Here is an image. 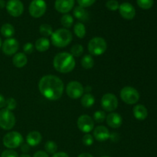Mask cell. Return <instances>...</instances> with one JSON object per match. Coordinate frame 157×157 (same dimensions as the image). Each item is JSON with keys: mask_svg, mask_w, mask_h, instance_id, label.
Instances as JSON below:
<instances>
[{"mask_svg": "<svg viewBox=\"0 0 157 157\" xmlns=\"http://www.w3.org/2000/svg\"><path fill=\"white\" fill-rule=\"evenodd\" d=\"M39 91L46 99L57 101L61 98L64 86L63 81L55 75H45L38 83Z\"/></svg>", "mask_w": 157, "mask_h": 157, "instance_id": "6da1fadb", "label": "cell"}, {"mask_svg": "<svg viewBox=\"0 0 157 157\" xmlns=\"http://www.w3.org/2000/svg\"><path fill=\"white\" fill-rule=\"evenodd\" d=\"M75 58L67 52H61L55 55L53 60L54 67L57 71L67 74L72 71L75 67Z\"/></svg>", "mask_w": 157, "mask_h": 157, "instance_id": "7a4b0ae2", "label": "cell"}, {"mask_svg": "<svg viewBox=\"0 0 157 157\" xmlns=\"http://www.w3.org/2000/svg\"><path fill=\"white\" fill-rule=\"evenodd\" d=\"M73 39L71 32L66 29H58L52 33L51 41L52 44L58 48H64L68 45Z\"/></svg>", "mask_w": 157, "mask_h": 157, "instance_id": "3957f363", "label": "cell"}, {"mask_svg": "<svg viewBox=\"0 0 157 157\" xmlns=\"http://www.w3.org/2000/svg\"><path fill=\"white\" fill-rule=\"evenodd\" d=\"M107 48V42L105 40L101 37L93 38L88 43L87 48L90 55L94 56H100L106 52Z\"/></svg>", "mask_w": 157, "mask_h": 157, "instance_id": "277c9868", "label": "cell"}, {"mask_svg": "<svg viewBox=\"0 0 157 157\" xmlns=\"http://www.w3.org/2000/svg\"><path fill=\"white\" fill-rule=\"evenodd\" d=\"M2 142L6 148L12 150L20 147L23 144V137L18 132L12 131L5 135Z\"/></svg>", "mask_w": 157, "mask_h": 157, "instance_id": "5b68a950", "label": "cell"}, {"mask_svg": "<svg viewBox=\"0 0 157 157\" xmlns=\"http://www.w3.org/2000/svg\"><path fill=\"white\" fill-rule=\"evenodd\" d=\"M120 96L124 103L130 105L136 104L140 100L139 92L134 87L130 86H127L122 88L120 93Z\"/></svg>", "mask_w": 157, "mask_h": 157, "instance_id": "8992f818", "label": "cell"}, {"mask_svg": "<svg viewBox=\"0 0 157 157\" xmlns=\"http://www.w3.org/2000/svg\"><path fill=\"white\" fill-rule=\"evenodd\" d=\"M15 124V117L11 110L2 109L0 110V127L5 130H9Z\"/></svg>", "mask_w": 157, "mask_h": 157, "instance_id": "52a82bcc", "label": "cell"}, {"mask_svg": "<svg viewBox=\"0 0 157 157\" xmlns=\"http://www.w3.org/2000/svg\"><path fill=\"white\" fill-rule=\"evenodd\" d=\"M84 88L78 81H71L66 87V93L71 99H78L84 95Z\"/></svg>", "mask_w": 157, "mask_h": 157, "instance_id": "ba28073f", "label": "cell"}, {"mask_svg": "<svg viewBox=\"0 0 157 157\" xmlns=\"http://www.w3.org/2000/svg\"><path fill=\"white\" fill-rule=\"evenodd\" d=\"M47 6L44 0H33L29 6V11L30 15L34 18H40L46 12Z\"/></svg>", "mask_w": 157, "mask_h": 157, "instance_id": "9c48e42d", "label": "cell"}, {"mask_svg": "<svg viewBox=\"0 0 157 157\" xmlns=\"http://www.w3.org/2000/svg\"><path fill=\"white\" fill-rule=\"evenodd\" d=\"M101 104L105 111L113 112L118 107L117 98L113 94H106L101 98Z\"/></svg>", "mask_w": 157, "mask_h": 157, "instance_id": "30bf717a", "label": "cell"}, {"mask_svg": "<svg viewBox=\"0 0 157 157\" xmlns=\"http://www.w3.org/2000/svg\"><path fill=\"white\" fill-rule=\"evenodd\" d=\"M77 126L83 133H89L94 128V121L88 115L83 114L78 117Z\"/></svg>", "mask_w": 157, "mask_h": 157, "instance_id": "8fae6325", "label": "cell"}, {"mask_svg": "<svg viewBox=\"0 0 157 157\" xmlns=\"http://www.w3.org/2000/svg\"><path fill=\"white\" fill-rule=\"evenodd\" d=\"M8 13L13 17H18L24 12V6L20 0H9L6 6Z\"/></svg>", "mask_w": 157, "mask_h": 157, "instance_id": "7c38bea8", "label": "cell"}, {"mask_svg": "<svg viewBox=\"0 0 157 157\" xmlns=\"http://www.w3.org/2000/svg\"><path fill=\"white\" fill-rule=\"evenodd\" d=\"M19 48V43L15 38H8L2 44V49L5 55H15Z\"/></svg>", "mask_w": 157, "mask_h": 157, "instance_id": "4fadbf2b", "label": "cell"}, {"mask_svg": "<svg viewBox=\"0 0 157 157\" xmlns=\"http://www.w3.org/2000/svg\"><path fill=\"white\" fill-rule=\"evenodd\" d=\"M119 12L121 16L127 20H131L136 15L135 8L129 2H124L119 6Z\"/></svg>", "mask_w": 157, "mask_h": 157, "instance_id": "5bb4252c", "label": "cell"}, {"mask_svg": "<svg viewBox=\"0 0 157 157\" xmlns=\"http://www.w3.org/2000/svg\"><path fill=\"white\" fill-rule=\"evenodd\" d=\"M75 6V0H56L55 7L58 12L66 14L70 12Z\"/></svg>", "mask_w": 157, "mask_h": 157, "instance_id": "9a60e30c", "label": "cell"}, {"mask_svg": "<svg viewBox=\"0 0 157 157\" xmlns=\"http://www.w3.org/2000/svg\"><path fill=\"white\" fill-rule=\"evenodd\" d=\"M94 137L99 142H104L110 137V131L104 126H98L94 130Z\"/></svg>", "mask_w": 157, "mask_h": 157, "instance_id": "2e32d148", "label": "cell"}, {"mask_svg": "<svg viewBox=\"0 0 157 157\" xmlns=\"http://www.w3.org/2000/svg\"><path fill=\"white\" fill-rule=\"evenodd\" d=\"M106 121H107V124L109 127L113 129H117L119 128L122 125L123 118L119 113L111 112L107 116Z\"/></svg>", "mask_w": 157, "mask_h": 157, "instance_id": "e0dca14e", "label": "cell"}, {"mask_svg": "<svg viewBox=\"0 0 157 157\" xmlns=\"http://www.w3.org/2000/svg\"><path fill=\"white\" fill-rule=\"evenodd\" d=\"M42 136L38 131H32L26 136V143L30 147H36L41 142Z\"/></svg>", "mask_w": 157, "mask_h": 157, "instance_id": "ac0fdd59", "label": "cell"}, {"mask_svg": "<svg viewBox=\"0 0 157 157\" xmlns=\"http://www.w3.org/2000/svg\"><path fill=\"white\" fill-rule=\"evenodd\" d=\"M133 115L135 118L139 121H144L148 116V111L146 107H144L142 104H137L133 107Z\"/></svg>", "mask_w": 157, "mask_h": 157, "instance_id": "d6986e66", "label": "cell"}, {"mask_svg": "<svg viewBox=\"0 0 157 157\" xmlns=\"http://www.w3.org/2000/svg\"><path fill=\"white\" fill-rule=\"evenodd\" d=\"M27 56H26L25 54L21 53V52L16 53L12 58V63L15 65V67H18V68H21V67H25L27 64Z\"/></svg>", "mask_w": 157, "mask_h": 157, "instance_id": "ffe728a7", "label": "cell"}, {"mask_svg": "<svg viewBox=\"0 0 157 157\" xmlns=\"http://www.w3.org/2000/svg\"><path fill=\"white\" fill-rule=\"evenodd\" d=\"M73 13L75 18H78L80 21H86L88 20V12H87V11L84 8L81 7V6H77V7H75V9H74Z\"/></svg>", "mask_w": 157, "mask_h": 157, "instance_id": "44dd1931", "label": "cell"}, {"mask_svg": "<svg viewBox=\"0 0 157 157\" xmlns=\"http://www.w3.org/2000/svg\"><path fill=\"white\" fill-rule=\"evenodd\" d=\"M50 47V41L47 38H40L35 41V49L40 52H44L48 50Z\"/></svg>", "mask_w": 157, "mask_h": 157, "instance_id": "7402d4cb", "label": "cell"}, {"mask_svg": "<svg viewBox=\"0 0 157 157\" xmlns=\"http://www.w3.org/2000/svg\"><path fill=\"white\" fill-rule=\"evenodd\" d=\"M1 34L4 37L8 38H10L15 35V28L9 23H6L1 27Z\"/></svg>", "mask_w": 157, "mask_h": 157, "instance_id": "603a6c76", "label": "cell"}, {"mask_svg": "<svg viewBox=\"0 0 157 157\" xmlns=\"http://www.w3.org/2000/svg\"><path fill=\"white\" fill-rule=\"evenodd\" d=\"M81 102L83 107L88 108V107H92L94 104L95 98L91 94H86L81 97Z\"/></svg>", "mask_w": 157, "mask_h": 157, "instance_id": "cb8c5ba5", "label": "cell"}, {"mask_svg": "<svg viewBox=\"0 0 157 157\" xmlns=\"http://www.w3.org/2000/svg\"><path fill=\"white\" fill-rule=\"evenodd\" d=\"M74 32L76 36L79 38H83L86 35V28L81 22H78L74 26Z\"/></svg>", "mask_w": 157, "mask_h": 157, "instance_id": "d4e9b609", "label": "cell"}, {"mask_svg": "<svg viewBox=\"0 0 157 157\" xmlns=\"http://www.w3.org/2000/svg\"><path fill=\"white\" fill-rule=\"evenodd\" d=\"M81 65L85 69H91L94 65V61L91 55H86L81 59Z\"/></svg>", "mask_w": 157, "mask_h": 157, "instance_id": "484cf974", "label": "cell"}, {"mask_svg": "<svg viewBox=\"0 0 157 157\" xmlns=\"http://www.w3.org/2000/svg\"><path fill=\"white\" fill-rule=\"evenodd\" d=\"M61 23L66 29H69L72 26L74 23V18L69 14H65V15H63L61 18Z\"/></svg>", "mask_w": 157, "mask_h": 157, "instance_id": "4316f807", "label": "cell"}, {"mask_svg": "<svg viewBox=\"0 0 157 157\" xmlns=\"http://www.w3.org/2000/svg\"><path fill=\"white\" fill-rule=\"evenodd\" d=\"M39 32L41 35H42L44 38H47L48 36H52V33H53V29L50 25L43 24L39 27Z\"/></svg>", "mask_w": 157, "mask_h": 157, "instance_id": "83f0119b", "label": "cell"}, {"mask_svg": "<svg viewBox=\"0 0 157 157\" xmlns=\"http://www.w3.org/2000/svg\"><path fill=\"white\" fill-rule=\"evenodd\" d=\"M44 149H45L46 153L54 155L55 153H57L58 146L53 141H48V142H46L45 145H44Z\"/></svg>", "mask_w": 157, "mask_h": 157, "instance_id": "f1b7e54d", "label": "cell"}, {"mask_svg": "<svg viewBox=\"0 0 157 157\" xmlns=\"http://www.w3.org/2000/svg\"><path fill=\"white\" fill-rule=\"evenodd\" d=\"M83 53H84V48L81 44H75L71 49V55L73 57H80L83 55Z\"/></svg>", "mask_w": 157, "mask_h": 157, "instance_id": "f546056e", "label": "cell"}, {"mask_svg": "<svg viewBox=\"0 0 157 157\" xmlns=\"http://www.w3.org/2000/svg\"><path fill=\"white\" fill-rule=\"evenodd\" d=\"M106 117H107V115H106L105 112L101 111V110H98L94 113V121L98 123V124L104 122L106 120Z\"/></svg>", "mask_w": 157, "mask_h": 157, "instance_id": "4dcf8cb0", "label": "cell"}, {"mask_svg": "<svg viewBox=\"0 0 157 157\" xmlns=\"http://www.w3.org/2000/svg\"><path fill=\"white\" fill-rule=\"evenodd\" d=\"M136 2L143 9H150L153 6V0H136Z\"/></svg>", "mask_w": 157, "mask_h": 157, "instance_id": "1f68e13d", "label": "cell"}, {"mask_svg": "<svg viewBox=\"0 0 157 157\" xmlns=\"http://www.w3.org/2000/svg\"><path fill=\"white\" fill-rule=\"evenodd\" d=\"M17 107V102L14 98H9L6 100V107L7 110H13L16 108Z\"/></svg>", "mask_w": 157, "mask_h": 157, "instance_id": "d6a6232c", "label": "cell"}, {"mask_svg": "<svg viewBox=\"0 0 157 157\" xmlns=\"http://www.w3.org/2000/svg\"><path fill=\"white\" fill-rule=\"evenodd\" d=\"M106 6L111 11H116L119 9V2L117 0H108L106 3Z\"/></svg>", "mask_w": 157, "mask_h": 157, "instance_id": "836d02e7", "label": "cell"}, {"mask_svg": "<svg viewBox=\"0 0 157 157\" xmlns=\"http://www.w3.org/2000/svg\"><path fill=\"white\" fill-rule=\"evenodd\" d=\"M83 144L87 147H90L92 144H94V137L92 135H90V133H86L84 136H83L82 139Z\"/></svg>", "mask_w": 157, "mask_h": 157, "instance_id": "e575fe53", "label": "cell"}, {"mask_svg": "<svg viewBox=\"0 0 157 157\" xmlns=\"http://www.w3.org/2000/svg\"><path fill=\"white\" fill-rule=\"evenodd\" d=\"M95 1L96 0H77L79 6H81L83 8L90 7L95 2Z\"/></svg>", "mask_w": 157, "mask_h": 157, "instance_id": "d590c367", "label": "cell"}, {"mask_svg": "<svg viewBox=\"0 0 157 157\" xmlns=\"http://www.w3.org/2000/svg\"><path fill=\"white\" fill-rule=\"evenodd\" d=\"M1 157H19L18 153L12 150H5L2 153Z\"/></svg>", "mask_w": 157, "mask_h": 157, "instance_id": "8d00e7d4", "label": "cell"}, {"mask_svg": "<svg viewBox=\"0 0 157 157\" xmlns=\"http://www.w3.org/2000/svg\"><path fill=\"white\" fill-rule=\"evenodd\" d=\"M23 50H24V52L27 55H31L32 52H34V45L33 44L30 42L26 43L25 44L23 47Z\"/></svg>", "mask_w": 157, "mask_h": 157, "instance_id": "74e56055", "label": "cell"}, {"mask_svg": "<svg viewBox=\"0 0 157 157\" xmlns=\"http://www.w3.org/2000/svg\"><path fill=\"white\" fill-rule=\"evenodd\" d=\"M21 150L22 151V153H26L30 150V146L26 143V144H22L21 146Z\"/></svg>", "mask_w": 157, "mask_h": 157, "instance_id": "f35d334b", "label": "cell"}, {"mask_svg": "<svg viewBox=\"0 0 157 157\" xmlns=\"http://www.w3.org/2000/svg\"><path fill=\"white\" fill-rule=\"evenodd\" d=\"M33 157H48V154L46 152L40 150V151L36 152V153L33 155Z\"/></svg>", "mask_w": 157, "mask_h": 157, "instance_id": "ab89813d", "label": "cell"}, {"mask_svg": "<svg viewBox=\"0 0 157 157\" xmlns=\"http://www.w3.org/2000/svg\"><path fill=\"white\" fill-rule=\"evenodd\" d=\"M52 157H69V156L64 152H58V153H55Z\"/></svg>", "mask_w": 157, "mask_h": 157, "instance_id": "60d3db41", "label": "cell"}, {"mask_svg": "<svg viewBox=\"0 0 157 157\" xmlns=\"http://www.w3.org/2000/svg\"><path fill=\"white\" fill-rule=\"evenodd\" d=\"M6 100L5 99L2 95L0 94V108H3L4 107H6Z\"/></svg>", "mask_w": 157, "mask_h": 157, "instance_id": "b9f144b4", "label": "cell"}, {"mask_svg": "<svg viewBox=\"0 0 157 157\" xmlns=\"http://www.w3.org/2000/svg\"><path fill=\"white\" fill-rule=\"evenodd\" d=\"M78 157H94V156L88 153H81V154H80Z\"/></svg>", "mask_w": 157, "mask_h": 157, "instance_id": "7bdbcfd3", "label": "cell"}, {"mask_svg": "<svg viewBox=\"0 0 157 157\" xmlns=\"http://www.w3.org/2000/svg\"><path fill=\"white\" fill-rule=\"evenodd\" d=\"M6 2H5L4 0H0V9H3L6 6Z\"/></svg>", "mask_w": 157, "mask_h": 157, "instance_id": "ee69618b", "label": "cell"}, {"mask_svg": "<svg viewBox=\"0 0 157 157\" xmlns=\"http://www.w3.org/2000/svg\"><path fill=\"white\" fill-rule=\"evenodd\" d=\"M19 157H31L30 155L27 154V153H23V154H21V156H19Z\"/></svg>", "mask_w": 157, "mask_h": 157, "instance_id": "f6af8a7d", "label": "cell"}, {"mask_svg": "<svg viewBox=\"0 0 157 157\" xmlns=\"http://www.w3.org/2000/svg\"><path fill=\"white\" fill-rule=\"evenodd\" d=\"M1 46H2V39L1 38H0V48H1Z\"/></svg>", "mask_w": 157, "mask_h": 157, "instance_id": "bcb514c9", "label": "cell"}, {"mask_svg": "<svg viewBox=\"0 0 157 157\" xmlns=\"http://www.w3.org/2000/svg\"><path fill=\"white\" fill-rule=\"evenodd\" d=\"M101 157H110V156H101Z\"/></svg>", "mask_w": 157, "mask_h": 157, "instance_id": "7dc6e473", "label": "cell"}]
</instances>
